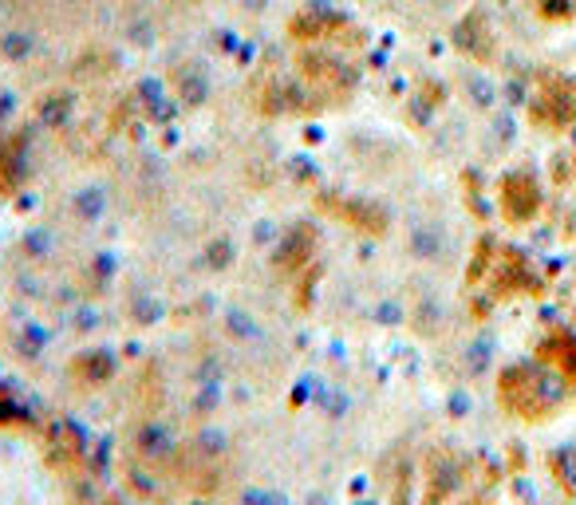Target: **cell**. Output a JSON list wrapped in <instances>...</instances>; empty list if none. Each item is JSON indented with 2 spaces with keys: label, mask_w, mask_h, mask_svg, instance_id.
Returning <instances> with one entry per match:
<instances>
[{
  "label": "cell",
  "mask_w": 576,
  "mask_h": 505,
  "mask_svg": "<svg viewBox=\"0 0 576 505\" xmlns=\"http://www.w3.org/2000/svg\"><path fill=\"white\" fill-rule=\"evenodd\" d=\"M470 505H478V502H470Z\"/></svg>",
  "instance_id": "8992f818"
},
{
  "label": "cell",
  "mask_w": 576,
  "mask_h": 505,
  "mask_svg": "<svg viewBox=\"0 0 576 505\" xmlns=\"http://www.w3.org/2000/svg\"><path fill=\"white\" fill-rule=\"evenodd\" d=\"M537 359L557 375L565 387H576V336L565 328H553L537 348Z\"/></svg>",
  "instance_id": "3957f363"
},
{
  "label": "cell",
  "mask_w": 576,
  "mask_h": 505,
  "mask_svg": "<svg viewBox=\"0 0 576 505\" xmlns=\"http://www.w3.org/2000/svg\"><path fill=\"white\" fill-rule=\"evenodd\" d=\"M537 9H542L549 20H568L576 12V4L573 0H537Z\"/></svg>",
  "instance_id": "5b68a950"
},
{
  "label": "cell",
  "mask_w": 576,
  "mask_h": 505,
  "mask_svg": "<svg viewBox=\"0 0 576 505\" xmlns=\"http://www.w3.org/2000/svg\"><path fill=\"white\" fill-rule=\"evenodd\" d=\"M537 209H542V186L529 175H509L501 182V214L509 221H533Z\"/></svg>",
  "instance_id": "277c9868"
},
{
  "label": "cell",
  "mask_w": 576,
  "mask_h": 505,
  "mask_svg": "<svg viewBox=\"0 0 576 505\" xmlns=\"http://www.w3.org/2000/svg\"><path fill=\"white\" fill-rule=\"evenodd\" d=\"M533 119L542 122L545 131H565L576 122V83L565 76L545 79L542 96H537V107H533Z\"/></svg>",
  "instance_id": "7a4b0ae2"
},
{
  "label": "cell",
  "mask_w": 576,
  "mask_h": 505,
  "mask_svg": "<svg viewBox=\"0 0 576 505\" xmlns=\"http://www.w3.org/2000/svg\"><path fill=\"white\" fill-rule=\"evenodd\" d=\"M498 395H501V407L509 415L525 418V423H542L557 410L560 392L549 387L542 372H533V367H506L498 379Z\"/></svg>",
  "instance_id": "6da1fadb"
}]
</instances>
